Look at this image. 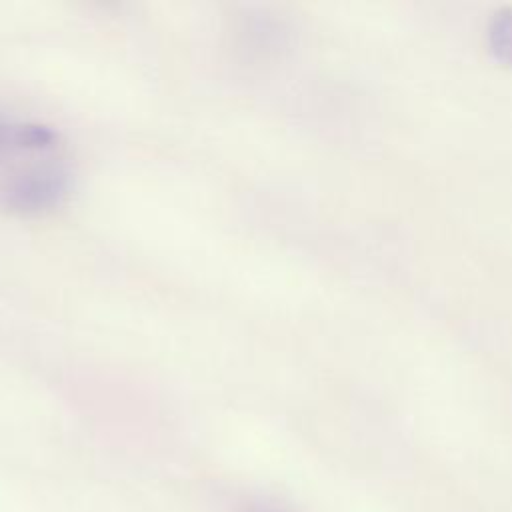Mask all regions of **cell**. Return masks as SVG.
<instances>
[{
    "label": "cell",
    "mask_w": 512,
    "mask_h": 512,
    "mask_svg": "<svg viewBox=\"0 0 512 512\" xmlns=\"http://www.w3.org/2000/svg\"><path fill=\"white\" fill-rule=\"evenodd\" d=\"M70 190V172L56 162L32 164L14 172L0 186V200L18 212H38L58 206Z\"/></svg>",
    "instance_id": "obj_1"
},
{
    "label": "cell",
    "mask_w": 512,
    "mask_h": 512,
    "mask_svg": "<svg viewBox=\"0 0 512 512\" xmlns=\"http://www.w3.org/2000/svg\"><path fill=\"white\" fill-rule=\"evenodd\" d=\"M488 46L500 62L512 66V6L500 8L490 18Z\"/></svg>",
    "instance_id": "obj_3"
},
{
    "label": "cell",
    "mask_w": 512,
    "mask_h": 512,
    "mask_svg": "<svg viewBox=\"0 0 512 512\" xmlns=\"http://www.w3.org/2000/svg\"><path fill=\"white\" fill-rule=\"evenodd\" d=\"M58 134L38 122H16L0 114V158L18 152L46 154L56 150Z\"/></svg>",
    "instance_id": "obj_2"
},
{
    "label": "cell",
    "mask_w": 512,
    "mask_h": 512,
    "mask_svg": "<svg viewBox=\"0 0 512 512\" xmlns=\"http://www.w3.org/2000/svg\"><path fill=\"white\" fill-rule=\"evenodd\" d=\"M236 512H292V510L284 504L256 498V500H248L246 504H242Z\"/></svg>",
    "instance_id": "obj_4"
}]
</instances>
